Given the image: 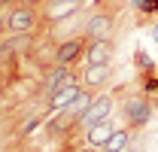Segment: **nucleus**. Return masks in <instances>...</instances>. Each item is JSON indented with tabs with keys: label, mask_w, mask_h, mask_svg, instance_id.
<instances>
[{
	"label": "nucleus",
	"mask_w": 158,
	"mask_h": 152,
	"mask_svg": "<svg viewBox=\"0 0 158 152\" xmlns=\"http://www.w3.org/2000/svg\"><path fill=\"white\" fill-rule=\"evenodd\" d=\"M128 12H134L131 0H94L88 9H82V34L88 40L116 37Z\"/></svg>",
	"instance_id": "1"
},
{
	"label": "nucleus",
	"mask_w": 158,
	"mask_h": 152,
	"mask_svg": "<svg viewBox=\"0 0 158 152\" xmlns=\"http://www.w3.org/2000/svg\"><path fill=\"white\" fill-rule=\"evenodd\" d=\"M116 100H118V116L122 125L131 131H146L152 116H155V100L140 91V88H128V85H116Z\"/></svg>",
	"instance_id": "2"
},
{
	"label": "nucleus",
	"mask_w": 158,
	"mask_h": 152,
	"mask_svg": "<svg viewBox=\"0 0 158 152\" xmlns=\"http://www.w3.org/2000/svg\"><path fill=\"white\" fill-rule=\"evenodd\" d=\"M6 24H9V34H40V31H49L43 24L40 6H31L24 0H19L15 6L6 9Z\"/></svg>",
	"instance_id": "3"
},
{
	"label": "nucleus",
	"mask_w": 158,
	"mask_h": 152,
	"mask_svg": "<svg viewBox=\"0 0 158 152\" xmlns=\"http://www.w3.org/2000/svg\"><path fill=\"white\" fill-rule=\"evenodd\" d=\"M85 3H88V0H46V3L40 6L43 24L52 31V27H58V24H64V21L76 19V15H82Z\"/></svg>",
	"instance_id": "4"
},
{
	"label": "nucleus",
	"mask_w": 158,
	"mask_h": 152,
	"mask_svg": "<svg viewBox=\"0 0 158 152\" xmlns=\"http://www.w3.org/2000/svg\"><path fill=\"white\" fill-rule=\"evenodd\" d=\"M85 49H88V37L85 34L64 37L61 46H58V55H55V64H61V67H76L79 61H85Z\"/></svg>",
	"instance_id": "5"
},
{
	"label": "nucleus",
	"mask_w": 158,
	"mask_h": 152,
	"mask_svg": "<svg viewBox=\"0 0 158 152\" xmlns=\"http://www.w3.org/2000/svg\"><path fill=\"white\" fill-rule=\"evenodd\" d=\"M113 79H116V67H113V61H110V64H82V85L91 88V91L106 88Z\"/></svg>",
	"instance_id": "6"
},
{
	"label": "nucleus",
	"mask_w": 158,
	"mask_h": 152,
	"mask_svg": "<svg viewBox=\"0 0 158 152\" xmlns=\"http://www.w3.org/2000/svg\"><path fill=\"white\" fill-rule=\"evenodd\" d=\"M113 58H116V37L88 40V49H85V64H110Z\"/></svg>",
	"instance_id": "7"
},
{
	"label": "nucleus",
	"mask_w": 158,
	"mask_h": 152,
	"mask_svg": "<svg viewBox=\"0 0 158 152\" xmlns=\"http://www.w3.org/2000/svg\"><path fill=\"white\" fill-rule=\"evenodd\" d=\"M116 128H118L116 119L110 116V119H103L100 125H94L91 131L85 134V143H88V146H98V149H103V146H106V140L113 137V131H116Z\"/></svg>",
	"instance_id": "8"
},
{
	"label": "nucleus",
	"mask_w": 158,
	"mask_h": 152,
	"mask_svg": "<svg viewBox=\"0 0 158 152\" xmlns=\"http://www.w3.org/2000/svg\"><path fill=\"white\" fill-rule=\"evenodd\" d=\"M131 9L137 15V24H152L158 19V0H131Z\"/></svg>",
	"instance_id": "9"
},
{
	"label": "nucleus",
	"mask_w": 158,
	"mask_h": 152,
	"mask_svg": "<svg viewBox=\"0 0 158 152\" xmlns=\"http://www.w3.org/2000/svg\"><path fill=\"white\" fill-rule=\"evenodd\" d=\"M94 97H98V91H91V88H85V85H82V88H79V95L73 97V103L67 107V113L73 116V119H79V116L91 107V100H94Z\"/></svg>",
	"instance_id": "10"
},
{
	"label": "nucleus",
	"mask_w": 158,
	"mask_h": 152,
	"mask_svg": "<svg viewBox=\"0 0 158 152\" xmlns=\"http://www.w3.org/2000/svg\"><path fill=\"white\" fill-rule=\"evenodd\" d=\"M134 67H137V73H155V61H152V55L146 52V49H137L134 52Z\"/></svg>",
	"instance_id": "11"
},
{
	"label": "nucleus",
	"mask_w": 158,
	"mask_h": 152,
	"mask_svg": "<svg viewBox=\"0 0 158 152\" xmlns=\"http://www.w3.org/2000/svg\"><path fill=\"white\" fill-rule=\"evenodd\" d=\"M9 34V24H6V9H0V40Z\"/></svg>",
	"instance_id": "12"
},
{
	"label": "nucleus",
	"mask_w": 158,
	"mask_h": 152,
	"mask_svg": "<svg viewBox=\"0 0 158 152\" xmlns=\"http://www.w3.org/2000/svg\"><path fill=\"white\" fill-rule=\"evenodd\" d=\"M149 37H152V40H155V43H158V19L152 21V24H149Z\"/></svg>",
	"instance_id": "13"
},
{
	"label": "nucleus",
	"mask_w": 158,
	"mask_h": 152,
	"mask_svg": "<svg viewBox=\"0 0 158 152\" xmlns=\"http://www.w3.org/2000/svg\"><path fill=\"white\" fill-rule=\"evenodd\" d=\"M3 88H6V67H0V95H3Z\"/></svg>",
	"instance_id": "14"
},
{
	"label": "nucleus",
	"mask_w": 158,
	"mask_h": 152,
	"mask_svg": "<svg viewBox=\"0 0 158 152\" xmlns=\"http://www.w3.org/2000/svg\"><path fill=\"white\" fill-rule=\"evenodd\" d=\"M0 3H3V9H9V6H15L19 0H0Z\"/></svg>",
	"instance_id": "15"
},
{
	"label": "nucleus",
	"mask_w": 158,
	"mask_h": 152,
	"mask_svg": "<svg viewBox=\"0 0 158 152\" xmlns=\"http://www.w3.org/2000/svg\"><path fill=\"white\" fill-rule=\"evenodd\" d=\"M155 110H158V95H155Z\"/></svg>",
	"instance_id": "16"
},
{
	"label": "nucleus",
	"mask_w": 158,
	"mask_h": 152,
	"mask_svg": "<svg viewBox=\"0 0 158 152\" xmlns=\"http://www.w3.org/2000/svg\"><path fill=\"white\" fill-rule=\"evenodd\" d=\"M118 152H128V149H118Z\"/></svg>",
	"instance_id": "17"
},
{
	"label": "nucleus",
	"mask_w": 158,
	"mask_h": 152,
	"mask_svg": "<svg viewBox=\"0 0 158 152\" xmlns=\"http://www.w3.org/2000/svg\"><path fill=\"white\" fill-rule=\"evenodd\" d=\"M0 9H3V3H0Z\"/></svg>",
	"instance_id": "18"
}]
</instances>
